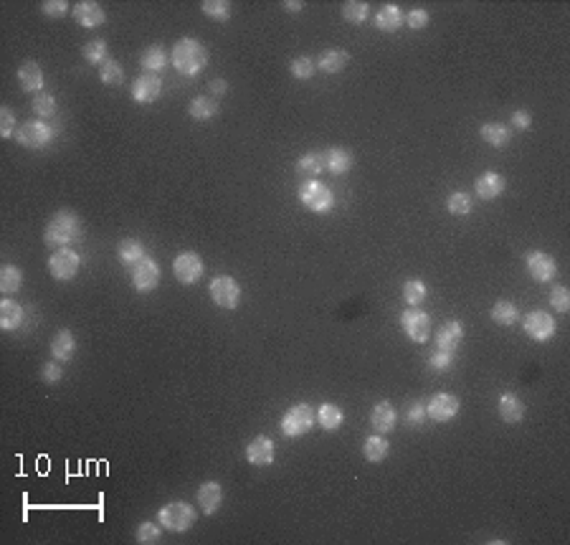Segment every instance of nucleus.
Returning a JSON list of instances; mask_svg holds the SVG:
<instances>
[{"instance_id":"nucleus-54","label":"nucleus","mask_w":570,"mask_h":545,"mask_svg":"<svg viewBox=\"0 0 570 545\" xmlns=\"http://www.w3.org/2000/svg\"><path fill=\"white\" fill-rule=\"evenodd\" d=\"M512 125L517 129H527L529 125H532V117H529V112H525V110H517L512 115Z\"/></svg>"},{"instance_id":"nucleus-29","label":"nucleus","mask_w":570,"mask_h":545,"mask_svg":"<svg viewBox=\"0 0 570 545\" xmlns=\"http://www.w3.org/2000/svg\"><path fill=\"white\" fill-rule=\"evenodd\" d=\"M74 350H76V340L69 330H58L51 340V355L56 360H71L74 358Z\"/></svg>"},{"instance_id":"nucleus-32","label":"nucleus","mask_w":570,"mask_h":545,"mask_svg":"<svg viewBox=\"0 0 570 545\" xmlns=\"http://www.w3.org/2000/svg\"><path fill=\"white\" fill-rule=\"evenodd\" d=\"M117 254H119V261H122V264L134 267L137 261L145 259V246H142L137 238H124L122 244H119V249H117Z\"/></svg>"},{"instance_id":"nucleus-22","label":"nucleus","mask_w":570,"mask_h":545,"mask_svg":"<svg viewBox=\"0 0 570 545\" xmlns=\"http://www.w3.org/2000/svg\"><path fill=\"white\" fill-rule=\"evenodd\" d=\"M403 23H406V16H403V11L396 3L383 6L378 11V16H375V26H378L380 31H385V33H396Z\"/></svg>"},{"instance_id":"nucleus-5","label":"nucleus","mask_w":570,"mask_h":545,"mask_svg":"<svg viewBox=\"0 0 570 545\" xmlns=\"http://www.w3.org/2000/svg\"><path fill=\"white\" fill-rule=\"evenodd\" d=\"M314 421H317V418H314V411L309 403H294V406L284 413V418H281V431H284V436H289V439H299V436L312 431Z\"/></svg>"},{"instance_id":"nucleus-38","label":"nucleus","mask_w":570,"mask_h":545,"mask_svg":"<svg viewBox=\"0 0 570 545\" xmlns=\"http://www.w3.org/2000/svg\"><path fill=\"white\" fill-rule=\"evenodd\" d=\"M297 170L302 175H309V178H317L325 170V155L322 152H307V155L299 157Z\"/></svg>"},{"instance_id":"nucleus-11","label":"nucleus","mask_w":570,"mask_h":545,"mask_svg":"<svg viewBox=\"0 0 570 545\" xmlns=\"http://www.w3.org/2000/svg\"><path fill=\"white\" fill-rule=\"evenodd\" d=\"M160 94H163V79H160L157 74L145 71V74H140L137 79H134L132 99L137 102V105H152V102L160 99Z\"/></svg>"},{"instance_id":"nucleus-43","label":"nucleus","mask_w":570,"mask_h":545,"mask_svg":"<svg viewBox=\"0 0 570 545\" xmlns=\"http://www.w3.org/2000/svg\"><path fill=\"white\" fill-rule=\"evenodd\" d=\"M446 206H448V211H451L454 216H469L471 213L469 193H464V191L451 193V196H448V201H446Z\"/></svg>"},{"instance_id":"nucleus-48","label":"nucleus","mask_w":570,"mask_h":545,"mask_svg":"<svg viewBox=\"0 0 570 545\" xmlns=\"http://www.w3.org/2000/svg\"><path fill=\"white\" fill-rule=\"evenodd\" d=\"M550 305H553V309H558V312H568L570 309V292L565 290V287H555V290L550 292Z\"/></svg>"},{"instance_id":"nucleus-45","label":"nucleus","mask_w":570,"mask_h":545,"mask_svg":"<svg viewBox=\"0 0 570 545\" xmlns=\"http://www.w3.org/2000/svg\"><path fill=\"white\" fill-rule=\"evenodd\" d=\"M33 112L38 117H43V120H46V117H53L56 115V99L48 92H38L33 97Z\"/></svg>"},{"instance_id":"nucleus-20","label":"nucleus","mask_w":570,"mask_h":545,"mask_svg":"<svg viewBox=\"0 0 570 545\" xmlns=\"http://www.w3.org/2000/svg\"><path fill=\"white\" fill-rule=\"evenodd\" d=\"M507 188V180L502 178L500 173H484L477 178V183H474V193H477L479 198H484V201H495V198H500L502 193H505Z\"/></svg>"},{"instance_id":"nucleus-50","label":"nucleus","mask_w":570,"mask_h":545,"mask_svg":"<svg viewBox=\"0 0 570 545\" xmlns=\"http://www.w3.org/2000/svg\"><path fill=\"white\" fill-rule=\"evenodd\" d=\"M41 11H43V16H48V18H64L66 13H69V3H66V0H46L41 6Z\"/></svg>"},{"instance_id":"nucleus-35","label":"nucleus","mask_w":570,"mask_h":545,"mask_svg":"<svg viewBox=\"0 0 570 545\" xmlns=\"http://www.w3.org/2000/svg\"><path fill=\"white\" fill-rule=\"evenodd\" d=\"M388 452H390V444L383 436H370V439L362 444V454H365V459L372 464L383 462V459L388 457Z\"/></svg>"},{"instance_id":"nucleus-26","label":"nucleus","mask_w":570,"mask_h":545,"mask_svg":"<svg viewBox=\"0 0 570 545\" xmlns=\"http://www.w3.org/2000/svg\"><path fill=\"white\" fill-rule=\"evenodd\" d=\"M18 82L26 92H41L43 89V71L36 61H26L18 69Z\"/></svg>"},{"instance_id":"nucleus-36","label":"nucleus","mask_w":570,"mask_h":545,"mask_svg":"<svg viewBox=\"0 0 570 545\" xmlns=\"http://www.w3.org/2000/svg\"><path fill=\"white\" fill-rule=\"evenodd\" d=\"M21 287H23V272L18 267H13V264L3 267V272H0V290H3V295H16Z\"/></svg>"},{"instance_id":"nucleus-4","label":"nucleus","mask_w":570,"mask_h":545,"mask_svg":"<svg viewBox=\"0 0 570 545\" xmlns=\"http://www.w3.org/2000/svg\"><path fill=\"white\" fill-rule=\"evenodd\" d=\"M157 520L170 533H185L195 522V510L188 502H170L157 512Z\"/></svg>"},{"instance_id":"nucleus-28","label":"nucleus","mask_w":570,"mask_h":545,"mask_svg":"<svg viewBox=\"0 0 570 545\" xmlns=\"http://www.w3.org/2000/svg\"><path fill=\"white\" fill-rule=\"evenodd\" d=\"M314 418H317V423H320L325 431H338L345 421V413H343V408L335 406V403H322V406L317 408V413H314Z\"/></svg>"},{"instance_id":"nucleus-7","label":"nucleus","mask_w":570,"mask_h":545,"mask_svg":"<svg viewBox=\"0 0 570 545\" xmlns=\"http://www.w3.org/2000/svg\"><path fill=\"white\" fill-rule=\"evenodd\" d=\"M208 295L221 309H236L241 302V287L233 277H215L208 287Z\"/></svg>"},{"instance_id":"nucleus-47","label":"nucleus","mask_w":570,"mask_h":545,"mask_svg":"<svg viewBox=\"0 0 570 545\" xmlns=\"http://www.w3.org/2000/svg\"><path fill=\"white\" fill-rule=\"evenodd\" d=\"M16 132H18L16 115H13V110L3 107V110H0V134L8 139V137H16Z\"/></svg>"},{"instance_id":"nucleus-34","label":"nucleus","mask_w":570,"mask_h":545,"mask_svg":"<svg viewBox=\"0 0 570 545\" xmlns=\"http://www.w3.org/2000/svg\"><path fill=\"white\" fill-rule=\"evenodd\" d=\"M188 112H190L193 120H200V122H205V120H210V117H215V112H218V102L210 97H195L190 102V107H188Z\"/></svg>"},{"instance_id":"nucleus-1","label":"nucleus","mask_w":570,"mask_h":545,"mask_svg":"<svg viewBox=\"0 0 570 545\" xmlns=\"http://www.w3.org/2000/svg\"><path fill=\"white\" fill-rule=\"evenodd\" d=\"M170 64L185 76H195L208 66V51L198 38H181L170 51Z\"/></svg>"},{"instance_id":"nucleus-30","label":"nucleus","mask_w":570,"mask_h":545,"mask_svg":"<svg viewBox=\"0 0 570 545\" xmlns=\"http://www.w3.org/2000/svg\"><path fill=\"white\" fill-rule=\"evenodd\" d=\"M479 134H482L484 142H487V145H492V147H505L507 142H510V137H512L510 127H505V125H500V122L482 125Z\"/></svg>"},{"instance_id":"nucleus-51","label":"nucleus","mask_w":570,"mask_h":545,"mask_svg":"<svg viewBox=\"0 0 570 545\" xmlns=\"http://www.w3.org/2000/svg\"><path fill=\"white\" fill-rule=\"evenodd\" d=\"M454 363V353H443V350H436L434 355H429V366L434 371H448Z\"/></svg>"},{"instance_id":"nucleus-15","label":"nucleus","mask_w":570,"mask_h":545,"mask_svg":"<svg viewBox=\"0 0 570 545\" xmlns=\"http://www.w3.org/2000/svg\"><path fill=\"white\" fill-rule=\"evenodd\" d=\"M527 272L535 282H550L558 274V264L553 256H547L545 251H529L527 254Z\"/></svg>"},{"instance_id":"nucleus-31","label":"nucleus","mask_w":570,"mask_h":545,"mask_svg":"<svg viewBox=\"0 0 570 545\" xmlns=\"http://www.w3.org/2000/svg\"><path fill=\"white\" fill-rule=\"evenodd\" d=\"M168 64H170V53L165 51L163 46H157V43L150 48H145V53H142V66H145V71H150V74L163 71Z\"/></svg>"},{"instance_id":"nucleus-49","label":"nucleus","mask_w":570,"mask_h":545,"mask_svg":"<svg viewBox=\"0 0 570 545\" xmlns=\"http://www.w3.org/2000/svg\"><path fill=\"white\" fill-rule=\"evenodd\" d=\"M429 11H424V8H414V11H408V16H406V23H408V28H414V31H421V28H426L429 26Z\"/></svg>"},{"instance_id":"nucleus-24","label":"nucleus","mask_w":570,"mask_h":545,"mask_svg":"<svg viewBox=\"0 0 570 545\" xmlns=\"http://www.w3.org/2000/svg\"><path fill=\"white\" fill-rule=\"evenodd\" d=\"M23 325V307L16 300L0 302V327L6 332H13Z\"/></svg>"},{"instance_id":"nucleus-12","label":"nucleus","mask_w":570,"mask_h":545,"mask_svg":"<svg viewBox=\"0 0 570 545\" xmlns=\"http://www.w3.org/2000/svg\"><path fill=\"white\" fill-rule=\"evenodd\" d=\"M132 285L134 290L140 292H152L160 285V264L150 256H145L142 261H137L132 267Z\"/></svg>"},{"instance_id":"nucleus-6","label":"nucleus","mask_w":570,"mask_h":545,"mask_svg":"<svg viewBox=\"0 0 570 545\" xmlns=\"http://www.w3.org/2000/svg\"><path fill=\"white\" fill-rule=\"evenodd\" d=\"M53 127L46 125L43 120H31V122H23L16 132V142L21 147H28V150H41L53 139Z\"/></svg>"},{"instance_id":"nucleus-53","label":"nucleus","mask_w":570,"mask_h":545,"mask_svg":"<svg viewBox=\"0 0 570 545\" xmlns=\"http://www.w3.org/2000/svg\"><path fill=\"white\" fill-rule=\"evenodd\" d=\"M41 378H43V383H58L64 378V371L58 366V360L56 363H46V366L41 368Z\"/></svg>"},{"instance_id":"nucleus-55","label":"nucleus","mask_w":570,"mask_h":545,"mask_svg":"<svg viewBox=\"0 0 570 545\" xmlns=\"http://www.w3.org/2000/svg\"><path fill=\"white\" fill-rule=\"evenodd\" d=\"M210 92H213V94H226L228 92V82H226V79H213V82H210Z\"/></svg>"},{"instance_id":"nucleus-18","label":"nucleus","mask_w":570,"mask_h":545,"mask_svg":"<svg viewBox=\"0 0 570 545\" xmlns=\"http://www.w3.org/2000/svg\"><path fill=\"white\" fill-rule=\"evenodd\" d=\"M464 340V325L459 319H448L446 325H441L436 335V348L443 350V353H456V348Z\"/></svg>"},{"instance_id":"nucleus-33","label":"nucleus","mask_w":570,"mask_h":545,"mask_svg":"<svg viewBox=\"0 0 570 545\" xmlns=\"http://www.w3.org/2000/svg\"><path fill=\"white\" fill-rule=\"evenodd\" d=\"M489 317L495 319L497 325H502V327H510V325H515V322H517L520 312H517V307H515L512 302L500 300V302H495V307H492V312H489Z\"/></svg>"},{"instance_id":"nucleus-21","label":"nucleus","mask_w":570,"mask_h":545,"mask_svg":"<svg viewBox=\"0 0 570 545\" xmlns=\"http://www.w3.org/2000/svg\"><path fill=\"white\" fill-rule=\"evenodd\" d=\"M221 502H223V487L218 485V482H205V485H200L198 487V504L205 515L218 512Z\"/></svg>"},{"instance_id":"nucleus-42","label":"nucleus","mask_w":570,"mask_h":545,"mask_svg":"<svg viewBox=\"0 0 570 545\" xmlns=\"http://www.w3.org/2000/svg\"><path fill=\"white\" fill-rule=\"evenodd\" d=\"M84 58H87L89 64L102 66L107 61V41H102V38L89 41L87 46H84Z\"/></svg>"},{"instance_id":"nucleus-3","label":"nucleus","mask_w":570,"mask_h":545,"mask_svg":"<svg viewBox=\"0 0 570 545\" xmlns=\"http://www.w3.org/2000/svg\"><path fill=\"white\" fill-rule=\"evenodd\" d=\"M299 203L307 206L314 213H330L335 206V193L320 180H307L299 186Z\"/></svg>"},{"instance_id":"nucleus-10","label":"nucleus","mask_w":570,"mask_h":545,"mask_svg":"<svg viewBox=\"0 0 570 545\" xmlns=\"http://www.w3.org/2000/svg\"><path fill=\"white\" fill-rule=\"evenodd\" d=\"M401 327H403V332L408 335V340L426 342V340H429V335H431V317L419 307L406 309V312L401 314Z\"/></svg>"},{"instance_id":"nucleus-8","label":"nucleus","mask_w":570,"mask_h":545,"mask_svg":"<svg viewBox=\"0 0 570 545\" xmlns=\"http://www.w3.org/2000/svg\"><path fill=\"white\" fill-rule=\"evenodd\" d=\"M79 254L76 251H71L69 246H64V249H56L51 254V259H48V272H51L53 279H58V282H69V279L76 277V272H79Z\"/></svg>"},{"instance_id":"nucleus-41","label":"nucleus","mask_w":570,"mask_h":545,"mask_svg":"<svg viewBox=\"0 0 570 545\" xmlns=\"http://www.w3.org/2000/svg\"><path fill=\"white\" fill-rule=\"evenodd\" d=\"M200 11L208 18H213V21H218V23H226L228 18H231V6H228L226 0H205L203 6H200Z\"/></svg>"},{"instance_id":"nucleus-37","label":"nucleus","mask_w":570,"mask_h":545,"mask_svg":"<svg viewBox=\"0 0 570 545\" xmlns=\"http://www.w3.org/2000/svg\"><path fill=\"white\" fill-rule=\"evenodd\" d=\"M100 79H102V84H107V87H119V84L124 82V69L119 66V61L107 58L104 64L100 66Z\"/></svg>"},{"instance_id":"nucleus-23","label":"nucleus","mask_w":570,"mask_h":545,"mask_svg":"<svg viewBox=\"0 0 570 545\" xmlns=\"http://www.w3.org/2000/svg\"><path fill=\"white\" fill-rule=\"evenodd\" d=\"M497 411H500L505 423H520L525 416V403L515 393H502L500 403H497Z\"/></svg>"},{"instance_id":"nucleus-17","label":"nucleus","mask_w":570,"mask_h":545,"mask_svg":"<svg viewBox=\"0 0 570 545\" xmlns=\"http://www.w3.org/2000/svg\"><path fill=\"white\" fill-rule=\"evenodd\" d=\"M274 454H276L274 441L267 439V436H254L249 441V447H246V459L254 467H269L274 462Z\"/></svg>"},{"instance_id":"nucleus-2","label":"nucleus","mask_w":570,"mask_h":545,"mask_svg":"<svg viewBox=\"0 0 570 545\" xmlns=\"http://www.w3.org/2000/svg\"><path fill=\"white\" fill-rule=\"evenodd\" d=\"M82 236V221L74 211H58L51 221H48L46 231H43V241L48 246L64 249V246L74 244L76 238Z\"/></svg>"},{"instance_id":"nucleus-16","label":"nucleus","mask_w":570,"mask_h":545,"mask_svg":"<svg viewBox=\"0 0 570 545\" xmlns=\"http://www.w3.org/2000/svg\"><path fill=\"white\" fill-rule=\"evenodd\" d=\"M74 21L82 28H100L102 23L107 21V13L100 3H94V0H82V3H76L74 6Z\"/></svg>"},{"instance_id":"nucleus-39","label":"nucleus","mask_w":570,"mask_h":545,"mask_svg":"<svg viewBox=\"0 0 570 545\" xmlns=\"http://www.w3.org/2000/svg\"><path fill=\"white\" fill-rule=\"evenodd\" d=\"M367 16H370V6H367V3H360V0H350V3H345V6H343V18L348 21V23H353V26L365 23Z\"/></svg>"},{"instance_id":"nucleus-25","label":"nucleus","mask_w":570,"mask_h":545,"mask_svg":"<svg viewBox=\"0 0 570 545\" xmlns=\"http://www.w3.org/2000/svg\"><path fill=\"white\" fill-rule=\"evenodd\" d=\"M325 168L332 175H343L353 168V152L348 147H330L325 152Z\"/></svg>"},{"instance_id":"nucleus-46","label":"nucleus","mask_w":570,"mask_h":545,"mask_svg":"<svg viewBox=\"0 0 570 545\" xmlns=\"http://www.w3.org/2000/svg\"><path fill=\"white\" fill-rule=\"evenodd\" d=\"M314 66H317V64H314L309 56H299V58H294V61H291L289 71H291V76H294V79H312Z\"/></svg>"},{"instance_id":"nucleus-13","label":"nucleus","mask_w":570,"mask_h":545,"mask_svg":"<svg viewBox=\"0 0 570 545\" xmlns=\"http://www.w3.org/2000/svg\"><path fill=\"white\" fill-rule=\"evenodd\" d=\"M525 332L535 342H545L555 335V319L553 314L542 312V309H535L525 317Z\"/></svg>"},{"instance_id":"nucleus-9","label":"nucleus","mask_w":570,"mask_h":545,"mask_svg":"<svg viewBox=\"0 0 570 545\" xmlns=\"http://www.w3.org/2000/svg\"><path fill=\"white\" fill-rule=\"evenodd\" d=\"M173 274L181 285H195L203 277V259L198 254H193V251H183V254L175 256Z\"/></svg>"},{"instance_id":"nucleus-40","label":"nucleus","mask_w":570,"mask_h":545,"mask_svg":"<svg viewBox=\"0 0 570 545\" xmlns=\"http://www.w3.org/2000/svg\"><path fill=\"white\" fill-rule=\"evenodd\" d=\"M426 295H429V290H426V285L421 279H408L406 285H403V300H406L411 307H419L421 302L426 300Z\"/></svg>"},{"instance_id":"nucleus-44","label":"nucleus","mask_w":570,"mask_h":545,"mask_svg":"<svg viewBox=\"0 0 570 545\" xmlns=\"http://www.w3.org/2000/svg\"><path fill=\"white\" fill-rule=\"evenodd\" d=\"M160 538H163V528L155 525V522H142L140 528H137V533H134V540H137L140 545L160 543Z\"/></svg>"},{"instance_id":"nucleus-19","label":"nucleus","mask_w":570,"mask_h":545,"mask_svg":"<svg viewBox=\"0 0 570 545\" xmlns=\"http://www.w3.org/2000/svg\"><path fill=\"white\" fill-rule=\"evenodd\" d=\"M370 423L372 429L378 431V434H390V431L396 429L398 423V413L396 408L390 406L388 401H380V403H375L370 411Z\"/></svg>"},{"instance_id":"nucleus-14","label":"nucleus","mask_w":570,"mask_h":545,"mask_svg":"<svg viewBox=\"0 0 570 545\" xmlns=\"http://www.w3.org/2000/svg\"><path fill=\"white\" fill-rule=\"evenodd\" d=\"M459 406L461 403L454 393H436L429 401L426 413H429V418H434V421L443 423V421H451V418L459 413Z\"/></svg>"},{"instance_id":"nucleus-56","label":"nucleus","mask_w":570,"mask_h":545,"mask_svg":"<svg viewBox=\"0 0 570 545\" xmlns=\"http://www.w3.org/2000/svg\"><path fill=\"white\" fill-rule=\"evenodd\" d=\"M284 11L299 13V11H302V3H299V0H284Z\"/></svg>"},{"instance_id":"nucleus-52","label":"nucleus","mask_w":570,"mask_h":545,"mask_svg":"<svg viewBox=\"0 0 570 545\" xmlns=\"http://www.w3.org/2000/svg\"><path fill=\"white\" fill-rule=\"evenodd\" d=\"M426 418H429V413H426V403H421V401L411 403V408H408V413H406V421L411 423V426H421Z\"/></svg>"},{"instance_id":"nucleus-27","label":"nucleus","mask_w":570,"mask_h":545,"mask_svg":"<svg viewBox=\"0 0 570 545\" xmlns=\"http://www.w3.org/2000/svg\"><path fill=\"white\" fill-rule=\"evenodd\" d=\"M348 64H350V53L343 51V48H327V51H322L320 61H317L320 71H325V74H340Z\"/></svg>"}]
</instances>
